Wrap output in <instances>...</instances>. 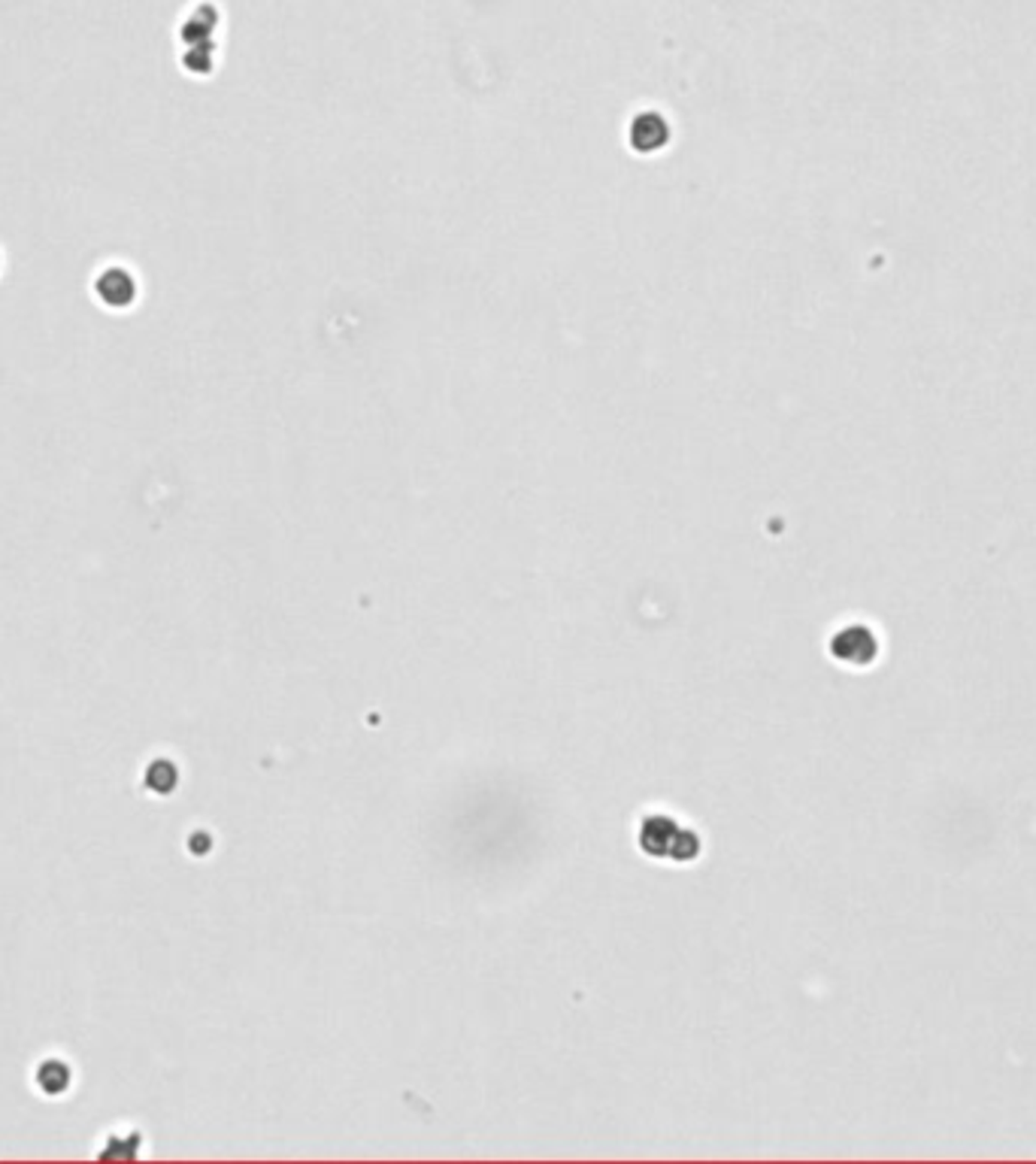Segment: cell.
<instances>
[{
    "label": "cell",
    "instance_id": "obj_1",
    "mask_svg": "<svg viewBox=\"0 0 1036 1164\" xmlns=\"http://www.w3.org/2000/svg\"><path fill=\"white\" fill-rule=\"evenodd\" d=\"M833 652H837L840 658H846V661L867 664L876 655V637H873L870 628H861V625L846 628L837 640H833Z\"/></svg>",
    "mask_w": 1036,
    "mask_h": 1164
},
{
    "label": "cell",
    "instance_id": "obj_2",
    "mask_svg": "<svg viewBox=\"0 0 1036 1164\" xmlns=\"http://www.w3.org/2000/svg\"><path fill=\"white\" fill-rule=\"evenodd\" d=\"M661 121H664L661 116H637L634 125H637V128H646V131L652 134V128H658ZM664 143H667V131H654V140H652L649 146H646L640 137H634V149H637V146H640V149H661Z\"/></svg>",
    "mask_w": 1036,
    "mask_h": 1164
}]
</instances>
